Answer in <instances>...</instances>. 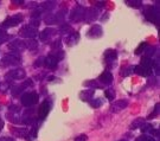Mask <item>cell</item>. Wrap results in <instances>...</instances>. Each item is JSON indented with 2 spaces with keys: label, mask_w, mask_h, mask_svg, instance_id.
<instances>
[{
  "label": "cell",
  "mask_w": 160,
  "mask_h": 141,
  "mask_svg": "<svg viewBox=\"0 0 160 141\" xmlns=\"http://www.w3.org/2000/svg\"><path fill=\"white\" fill-rule=\"evenodd\" d=\"M143 16H145V18H146L148 22L157 24L158 20H159V7L155 5L147 6V7L145 8V11H143Z\"/></svg>",
  "instance_id": "6da1fadb"
},
{
  "label": "cell",
  "mask_w": 160,
  "mask_h": 141,
  "mask_svg": "<svg viewBox=\"0 0 160 141\" xmlns=\"http://www.w3.org/2000/svg\"><path fill=\"white\" fill-rule=\"evenodd\" d=\"M140 65L143 67V68L148 69V70H152L153 59H152L151 57H142V59H141V64H140Z\"/></svg>",
  "instance_id": "ac0fdd59"
},
{
  "label": "cell",
  "mask_w": 160,
  "mask_h": 141,
  "mask_svg": "<svg viewBox=\"0 0 160 141\" xmlns=\"http://www.w3.org/2000/svg\"><path fill=\"white\" fill-rule=\"evenodd\" d=\"M22 104L24 107H32L38 102V94L31 91V93H25L22 95Z\"/></svg>",
  "instance_id": "7a4b0ae2"
},
{
  "label": "cell",
  "mask_w": 160,
  "mask_h": 141,
  "mask_svg": "<svg viewBox=\"0 0 160 141\" xmlns=\"http://www.w3.org/2000/svg\"><path fill=\"white\" fill-rule=\"evenodd\" d=\"M134 73L137 75H140V76H143V77H148L152 75V70H148V69L143 68L141 65H137L134 67Z\"/></svg>",
  "instance_id": "5bb4252c"
},
{
  "label": "cell",
  "mask_w": 160,
  "mask_h": 141,
  "mask_svg": "<svg viewBox=\"0 0 160 141\" xmlns=\"http://www.w3.org/2000/svg\"><path fill=\"white\" fill-rule=\"evenodd\" d=\"M50 108H51V106L48 101H44L40 104L39 112H38V116H39L40 120H44L48 116V114L50 113Z\"/></svg>",
  "instance_id": "30bf717a"
},
{
  "label": "cell",
  "mask_w": 160,
  "mask_h": 141,
  "mask_svg": "<svg viewBox=\"0 0 160 141\" xmlns=\"http://www.w3.org/2000/svg\"><path fill=\"white\" fill-rule=\"evenodd\" d=\"M143 123H145V120L141 118H138L131 123V128L132 129H137V128H139V127H141Z\"/></svg>",
  "instance_id": "7402d4cb"
},
{
  "label": "cell",
  "mask_w": 160,
  "mask_h": 141,
  "mask_svg": "<svg viewBox=\"0 0 160 141\" xmlns=\"http://www.w3.org/2000/svg\"><path fill=\"white\" fill-rule=\"evenodd\" d=\"M132 73H134V67H127V68H125L123 70H121L120 71L121 76H123V77L129 76Z\"/></svg>",
  "instance_id": "484cf974"
},
{
  "label": "cell",
  "mask_w": 160,
  "mask_h": 141,
  "mask_svg": "<svg viewBox=\"0 0 160 141\" xmlns=\"http://www.w3.org/2000/svg\"><path fill=\"white\" fill-rule=\"evenodd\" d=\"M98 81H100L102 84H106V85L112 84V82H113V75H112V73H110V71L106 70L104 73H102L101 75H100Z\"/></svg>",
  "instance_id": "8fae6325"
},
{
  "label": "cell",
  "mask_w": 160,
  "mask_h": 141,
  "mask_svg": "<svg viewBox=\"0 0 160 141\" xmlns=\"http://www.w3.org/2000/svg\"><path fill=\"white\" fill-rule=\"evenodd\" d=\"M55 4H56L55 1H46V3L43 4V8H45V10H49V11H50V10H52V8L55 7Z\"/></svg>",
  "instance_id": "836d02e7"
},
{
  "label": "cell",
  "mask_w": 160,
  "mask_h": 141,
  "mask_svg": "<svg viewBox=\"0 0 160 141\" xmlns=\"http://www.w3.org/2000/svg\"><path fill=\"white\" fill-rule=\"evenodd\" d=\"M94 95V89H86V90L81 91L80 98L82 101H90Z\"/></svg>",
  "instance_id": "9a60e30c"
},
{
  "label": "cell",
  "mask_w": 160,
  "mask_h": 141,
  "mask_svg": "<svg viewBox=\"0 0 160 141\" xmlns=\"http://www.w3.org/2000/svg\"><path fill=\"white\" fill-rule=\"evenodd\" d=\"M135 141H155V140L149 135H141L139 136L138 139H135Z\"/></svg>",
  "instance_id": "8d00e7d4"
},
{
  "label": "cell",
  "mask_w": 160,
  "mask_h": 141,
  "mask_svg": "<svg viewBox=\"0 0 160 141\" xmlns=\"http://www.w3.org/2000/svg\"><path fill=\"white\" fill-rule=\"evenodd\" d=\"M28 133H29V132H28L26 128H13V129H12V134L19 136V138H25Z\"/></svg>",
  "instance_id": "ffe728a7"
},
{
  "label": "cell",
  "mask_w": 160,
  "mask_h": 141,
  "mask_svg": "<svg viewBox=\"0 0 160 141\" xmlns=\"http://www.w3.org/2000/svg\"><path fill=\"white\" fill-rule=\"evenodd\" d=\"M59 31H61L62 33H68V31L69 32H71V26L68 25V24H63V25H61Z\"/></svg>",
  "instance_id": "1f68e13d"
},
{
  "label": "cell",
  "mask_w": 160,
  "mask_h": 141,
  "mask_svg": "<svg viewBox=\"0 0 160 141\" xmlns=\"http://www.w3.org/2000/svg\"><path fill=\"white\" fill-rule=\"evenodd\" d=\"M24 45H25V49L33 50V49H37V46H38V43H37L36 40H33V39L25 40V42H24Z\"/></svg>",
  "instance_id": "603a6c76"
},
{
  "label": "cell",
  "mask_w": 160,
  "mask_h": 141,
  "mask_svg": "<svg viewBox=\"0 0 160 141\" xmlns=\"http://www.w3.org/2000/svg\"><path fill=\"white\" fill-rule=\"evenodd\" d=\"M19 34L24 38H26V39H33L34 37L37 36V28H32L31 25H25V26L20 28Z\"/></svg>",
  "instance_id": "8992f818"
},
{
  "label": "cell",
  "mask_w": 160,
  "mask_h": 141,
  "mask_svg": "<svg viewBox=\"0 0 160 141\" xmlns=\"http://www.w3.org/2000/svg\"><path fill=\"white\" fill-rule=\"evenodd\" d=\"M140 128H141V132L143 134H152L154 132V127L149 123H143Z\"/></svg>",
  "instance_id": "44dd1931"
},
{
  "label": "cell",
  "mask_w": 160,
  "mask_h": 141,
  "mask_svg": "<svg viewBox=\"0 0 160 141\" xmlns=\"http://www.w3.org/2000/svg\"><path fill=\"white\" fill-rule=\"evenodd\" d=\"M86 12L87 10L83 8V7H76L75 10L71 11V14H70V20L74 22V23H77V22H81L86 18Z\"/></svg>",
  "instance_id": "5b68a950"
},
{
  "label": "cell",
  "mask_w": 160,
  "mask_h": 141,
  "mask_svg": "<svg viewBox=\"0 0 160 141\" xmlns=\"http://www.w3.org/2000/svg\"><path fill=\"white\" fill-rule=\"evenodd\" d=\"M7 39H8V34H7V32H5L4 30L0 28V44L5 43Z\"/></svg>",
  "instance_id": "f1b7e54d"
},
{
  "label": "cell",
  "mask_w": 160,
  "mask_h": 141,
  "mask_svg": "<svg viewBox=\"0 0 160 141\" xmlns=\"http://www.w3.org/2000/svg\"><path fill=\"white\" fill-rule=\"evenodd\" d=\"M158 110H159V104H157V106H155L154 112H153V113H152V114H151V115H149L148 118H153V116H154V115H157V114H158Z\"/></svg>",
  "instance_id": "60d3db41"
},
{
  "label": "cell",
  "mask_w": 160,
  "mask_h": 141,
  "mask_svg": "<svg viewBox=\"0 0 160 141\" xmlns=\"http://www.w3.org/2000/svg\"><path fill=\"white\" fill-rule=\"evenodd\" d=\"M128 106V101L127 100H119V101H115L114 103H112L110 106V112L112 113H118L122 109L127 108Z\"/></svg>",
  "instance_id": "9c48e42d"
},
{
  "label": "cell",
  "mask_w": 160,
  "mask_h": 141,
  "mask_svg": "<svg viewBox=\"0 0 160 141\" xmlns=\"http://www.w3.org/2000/svg\"><path fill=\"white\" fill-rule=\"evenodd\" d=\"M96 18H97V12L95 11V10H92V8L87 10L84 20H87V22H92V20H95Z\"/></svg>",
  "instance_id": "d6986e66"
},
{
  "label": "cell",
  "mask_w": 160,
  "mask_h": 141,
  "mask_svg": "<svg viewBox=\"0 0 160 141\" xmlns=\"http://www.w3.org/2000/svg\"><path fill=\"white\" fill-rule=\"evenodd\" d=\"M2 127H4V121H2L1 118H0V130L2 129Z\"/></svg>",
  "instance_id": "7bdbcfd3"
},
{
  "label": "cell",
  "mask_w": 160,
  "mask_h": 141,
  "mask_svg": "<svg viewBox=\"0 0 160 141\" xmlns=\"http://www.w3.org/2000/svg\"><path fill=\"white\" fill-rule=\"evenodd\" d=\"M34 68H39L42 65H44V57H39L38 59H37V62H34Z\"/></svg>",
  "instance_id": "74e56055"
},
{
  "label": "cell",
  "mask_w": 160,
  "mask_h": 141,
  "mask_svg": "<svg viewBox=\"0 0 160 141\" xmlns=\"http://www.w3.org/2000/svg\"><path fill=\"white\" fill-rule=\"evenodd\" d=\"M118 58V52L115 50H107L104 52V59L107 62H112V61H115Z\"/></svg>",
  "instance_id": "2e32d148"
},
{
  "label": "cell",
  "mask_w": 160,
  "mask_h": 141,
  "mask_svg": "<svg viewBox=\"0 0 160 141\" xmlns=\"http://www.w3.org/2000/svg\"><path fill=\"white\" fill-rule=\"evenodd\" d=\"M26 76V73L24 71L23 69H13V70H10L8 73L5 75L6 82L8 81H16V79H24Z\"/></svg>",
  "instance_id": "277c9868"
},
{
  "label": "cell",
  "mask_w": 160,
  "mask_h": 141,
  "mask_svg": "<svg viewBox=\"0 0 160 141\" xmlns=\"http://www.w3.org/2000/svg\"><path fill=\"white\" fill-rule=\"evenodd\" d=\"M24 88H25V87H24L23 84L16 85V87H13V88L11 89L12 95H13V96H18L19 94H20V93H23V91H24Z\"/></svg>",
  "instance_id": "cb8c5ba5"
},
{
  "label": "cell",
  "mask_w": 160,
  "mask_h": 141,
  "mask_svg": "<svg viewBox=\"0 0 160 141\" xmlns=\"http://www.w3.org/2000/svg\"><path fill=\"white\" fill-rule=\"evenodd\" d=\"M89 104H90L92 108H98L100 106H102L103 102H102V100H101V98H95V100L92 98V100H90V101H89Z\"/></svg>",
  "instance_id": "83f0119b"
},
{
  "label": "cell",
  "mask_w": 160,
  "mask_h": 141,
  "mask_svg": "<svg viewBox=\"0 0 160 141\" xmlns=\"http://www.w3.org/2000/svg\"><path fill=\"white\" fill-rule=\"evenodd\" d=\"M8 48L13 50L14 52H20V51H23L25 49V45H24V42L23 40H14V42H12L8 44Z\"/></svg>",
  "instance_id": "4fadbf2b"
},
{
  "label": "cell",
  "mask_w": 160,
  "mask_h": 141,
  "mask_svg": "<svg viewBox=\"0 0 160 141\" xmlns=\"http://www.w3.org/2000/svg\"><path fill=\"white\" fill-rule=\"evenodd\" d=\"M84 85H86V87H90L89 89H94V88H100V84L97 83L96 81H88V82H84Z\"/></svg>",
  "instance_id": "f546056e"
},
{
  "label": "cell",
  "mask_w": 160,
  "mask_h": 141,
  "mask_svg": "<svg viewBox=\"0 0 160 141\" xmlns=\"http://www.w3.org/2000/svg\"><path fill=\"white\" fill-rule=\"evenodd\" d=\"M104 95H106V97H107L108 100H110V101L115 98V93L112 90V89H107V90L104 91Z\"/></svg>",
  "instance_id": "d6a6232c"
},
{
  "label": "cell",
  "mask_w": 160,
  "mask_h": 141,
  "mask_svg": "<svg viewBox=\"0 0 160 141\" xmlns=\"http://www.w3.org/2000/svg\"><path fill=\"white\" fill-rule=\"evenodd\" d=\"M143 52L146 53V56L145 57H151V56H153L155 53V48L154 46H146L145 48V50H143Z\"/></svg>",
  "instance_id": "4316f807"
},
{
  "label": "cell",
  "mask_w": 160,
  "mask_h": 141,
  "mask_svg": "<svg viewBox=\"0 0 160 141\" xmlns=\"http://www.w3.org/2000/svg\"><path fill=\"white\" fill-rule=\"evenodd\" d=\"M78 38H80V34L77 33V32H71L70 37L68 38V42H72V43H76V42L78 40ZM72 43H71V44H72Z\"/></svg>",
  "instance_id": "4dcf8cb0"
},
{
  "label": "cell",
  "mask_w": 160,
  "mask_h": 141,
  "mask_svg": "<svg viewBox=\"0 0 160 141\" xmlns=\"http://www.w3.org/2000/svg\"><path fill=\"white\" fill-rule=\"evenodd\" d=\"M0 141H13V139H11V138H1Z\"/></svg>",
  "instance_id": "b9f144b4"
},
{
  "label": "cell",
  "mask_w": 160,
  "mask_h": 141,
  "mask_svg": "<svg viewBox=\"0 0 160 141\" xmlns=\"http://www.w3.org/2000/svg\"><path fill=\"white\" fill-rule=\"evenodd\" d=\"M52 34H53V30H52V28H45V30H43V31L40 32L39 38L42 40H49Z\"/></svg>",
  "instance_id": "e0dca14e"
},
{
  "label": "cell",
  "mask_w": 160,
  "mask_h": 141,
  "mask_svg": "<svg viewBox=\"0 0 160 141\" xmlns=\"http://www.w3.org/2000/svg\"><path fill=\"white\" fill-rule=\"evenodd\" d=\"M58 62H59V59L53 53H50L46 57H44V67L49 69H55L57 67Z\"/></svg>",
  "instance_id": "ba28073f"
},
{
  "label": "cell",
  "mask_w": 160,
  "mask_h": 141,
  "mask_svg": "<svg viewBox=\"0 0 160 141\" xmlns=\"http://www.w3.org/2000/svg\"><path fill=\"white\" fill-rule=\"evenodd\" d=\"M10 88V84H8V82H2V83H0V91L1 93H5L6 89H8Z\"/></svg>",
  "instance_id": "f35d334b"
},
{
  "label": "cell",
  "mask_w": 160,
  "mask_h": 141,
  "mask_svg": "<svg viewBox=\"0 0 160 141\" xmlns=\"http://www.w3.org/2000/svg\"><path fill=\"white\" fill-rule=\"evenodd\" d=\"M126 4L128 6H131V7H135V8H139L142 5V3L140 0H127Z\"/></svg>",
  "instance_id": "d4e9b609"
},
{
  "label": "cell",
  "mask_w": 160,
  "mask_h": 141,
  "mask_svg": "<svg viewBox=\"0 0 160 141\" xmlns=\"http://www.w3.org/2000/svg\"><path fill=\"white\" fill-rule=\"evenodd\" d=\"M61 46H62V42L58 39V40H56L55 43L51 44V49L55 51H58V50H61Z\"/></svg>",
  "instance_id": "d590c367"
},
{
  "label": "cell",
  "mask_w": 160,
  "mask_h": 141,
  "mask_svg": "<svg viewBox=\"0 0 160 141\" xmlns=\"http://www.w3.org/2000/svg\"><path fill=\"white\" fill-rule=\"evenodd\" d=\"M22 63V57L17 52H10L2 58V65H18Z\"/></svg>",
  "instance_id": "3957f363"
},
{
  "label": "cell",
  "mask_w": 160,
  "mask_h": 141,
  "mask_svg": "<svg viewBox=\"0 0 160 141\" xmlns=\"http://www.w3.org/2000/svg\"><path fill=\"white\" fill-rule=\"evenodd\" d=\"M23 22V17L20 14L18 16H12V17H8L7 19H5V22L2 23V28H13V26H17L19 23Z\"/></svg>",
  "instance_id": "52a82bcc"
},
{
  "label": "cell",
  "mask_w": 160,
  "mask_h": 141,
  "mask_svg": "<svg viewBox=\"0 0 160 141\" xmlns=\"http://www.w3.org/2000/svg\"><path fill=\"white\" fill-rule=\"evenodd\" d=\"M102 28L100 25H92L90 30H89V32H88V37H90V38H100L102 36Z\"/></svg>",
  "instance_id": "7c38bea8"
},
{
  "label": "cell",
  "mask_w": 160,
  "mask_h": 141,
  "mask_svg": "<svg viewBox=\"0 0 160 141\" xmlns=\"http://www.w3.org/2000/svg\"><path fill=\"white\" fill-rule=\"evenodd\" d=\"M119 141H127V140H119Z\"/></svg>",
  "instance_id": "ee69618b"
},
{
  "label": "cell",
  "mask_w": 160,
  "mask_h": 141,
  "mask_svg": "<svg viewBox=\"0 0 160 141\" xmlns=\"http://www.w3.org/2000/svg\"><path fill=\"white\" fill-rule=\"evenodd\" d=\"M146 46H147V44H146L145 42H142V43H141V44L137 48V50H135V55H140V53H142Z\"/></svg>",
  "instance_id": "e575fe53"
},
{
  "label": "cell",
  "mask_w": 160,
  "mask_h": 141,
  "mask_svg": "<svg viewBox=\"0 0 160 141\" xmlns=\"http://www.w3.org/2000/svg\"><path fill=\"white\" fill-rule=\"evenodd\" d=\"M87 135L86 134H82V135H78V136H76L75 138V141H87Z\"/></svg>",
  "instance_id": "ab89813d"
}]
</instances>
